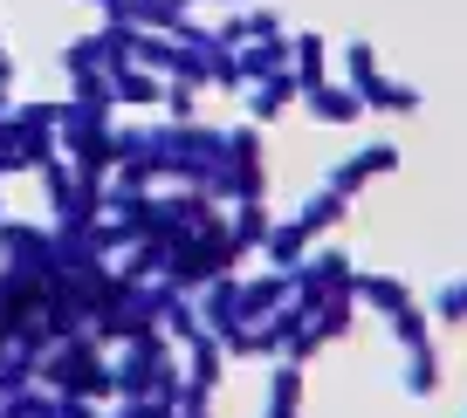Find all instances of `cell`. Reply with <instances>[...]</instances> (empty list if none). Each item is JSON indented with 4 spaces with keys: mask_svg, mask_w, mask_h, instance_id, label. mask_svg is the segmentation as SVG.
<instances>
[{
    "mask_svg": "<svg viewBox=\"0 0 467 418\" xmlns=\"http://www.w3.org/2000/svg\"><path fill=\"white\" fill-rule=\"evenodd\" d=\"M350 89L371 103V110H385V117H406V110H420V89L412 83H392V76L379 69V56H371V42H350Z\"/></svg>",
    "mask_w": 467,
    "mask_h": 418,
    "instance_id": "obj_1",
    "label": "cell"
},
{
    "mask_svg": "<svg viewBox=\"0 0 467 418\" xmlns=\"http://www.w3.org/2000/svg\"><path fill=\"white\" fill-rule=\"evenodd\" d=\"M227 186H234V199H262L268 192V165H262V138L254 130L227 138Z\"/></svg>",
    "mask_w": 467,
    "mask_h": 418,
    "instance_id": "obj_2",
    "label": "cell"
},
{
    "mask_svg": "<svg viewBox=\"0 0 467 418\" xmlns=\"http://www.w3.org/2000/svg\"><path fill=\"white\" fill-rule=\"evenodd\" d=\"M392 165H399V151H392V145H365V151H358V158H344V165H337V172L323 178V186H337V192H344V199H350V192L365 186V178L392 172Z\"/></svg>",
    "mask_w": 467,
    "mask_h": 418,
    "instance_id": "obj_3",
    "label": "cell"
},
{
    "mask_svg": "<svg viewBox=\"0 0 467 418\" xmlns=\"http://www.w3.org/2000/svg\"><path fill=\"white\" fill-rule=\"evenodd\" d=\"M296 97H303V83H296V76H289V69H268V76H262V83H254V89H248V110H254V117H262V124H275V117H282V110H289V103H296Z\"/></svg>",
    "mask_w": 467,
    "mask_h": 418,
    "instance_id": "obj_4",
    "label": "cell"
},
{
    "mask_svg": "<svg viewBox=\"0 0 467 418\" xmlns=\"http://www.w3.org/2000/svg\"><path fill=\"white\" fill-rule=\"evenodd\" d=\"M303 103L317 117H330V124H358V110H365V97L350 83H317V89H303Z\"/></svg>",
    "mask_w": 467,
    "mask_h": 418,
    "instance_id": "obj_5",
    "label": "cell"
},
{
    "mask_svg": "<svg viewBox=\"0 0 467 418\" xmlns=\"http://www.w3.org/2000/svg\"><path fill=\"white\" fill-rule=\"evenodd\" d=\"M350 302H371L379 316H399V309H412V295L392 274H358V281H350Z\"/></svg>",
    "mask_w": 467,
    "mask_h": 418,
    "instance_id": "obj_6",
    "label": "cell"
},
{
    "mask_svg": "<svg viewBox=\"0 0 467 418\" xmlns=\"http://www.w3.org/2000/svg\"><path fill=\"white\" fill-rule=\"evenodd\" d=\"M289 76H296L303 89L330 83V69H323V42H317V35H289Z\"/></svg>",
    "mask_w": 467,
    "mask_h": 418,
    "instance_id": "obj_7",
    "label": "cell"
},
{
    "mask_svg": "<svg viewBox=\"0 0 467 418\" xmlns=\"http://www.w3.org/2000/svg\"><path fill=\"white\" fill-rule=\"evenodd\" d=\"M296 404H303V371L275 363V377H268V418H296Z\"/></svg>",
    "mask_w": 467,
    "mask_h": 418,
    "instance_id": "obj_8",
    "label": "cell"
},
{
    "mask_svg": "<svg viewBox=\"0 0 467 418\" xmlns=\"http://www.w3.org/2000/svg\"><path fill=\"white\" fill-rule=\"evenodd\" d=\"M344 192H337V186H323V192H309V199H303V213H296V219H303V227L309 233H330L337 227V219H344Z\"/></svg>",
    "mask_w": 467,
    "mask_h": 418,
    "instance_id": "obj_9",
    "label": "cell"
},
{
    "mask_svg": "<svg viewBox=\"0 0 467 418\" xmlns=\"http://www.w3.org/2000/svg\"><path fill=\"white\" fill-rule=\"evenodd\" d=\"M399 384H406V398H433V391H440L433 343H426V350H406V377H399Z\"/></svg>",
    "mask_w": 467,
    "mask_h": 418,
    "instance_id": "obj_10",
    "label": "cell"
},
{
    "mask_svg": "<svg viewBox=\"0 0 467 418\" xmlns=\"http://www.w3.org/2000/svg\"><path fill=\"white\" fill-rule=\"evenodd\" d=\"M303 240H317V233H309L303 219H296V227H275V233H268V240H262V254L275 260V268H296V260H303Z\"/></svg>",
    "mask_w": 467,
    "mask_h": 418,
    "instance_id": "obj_11",
    "label": "cell"
},
{
    "mask_svg": "<svg viewBox=\"0 0 467 418\" xmlns=\"http://www.w3.org/2000/svg\"><path fill=\"white\" fill-rule=\"evenodd\" d=\"M227 42H241V48H254V42H282V28H275V15H234Z\"/></svg>",
    "mask_w": 467,
    "mask_h": 418,
    "instance_id": "obj_12",
    "label": "cell"
},
{
    "mask_svg": "<svg viewBox=\"0 0 467 418\" xmlns=\"http://www.w3.org/2000/svg\"><path fill=\"white\" fill-rule=\"evenodd\" d=\"M268 233H275V227H268L262 199H241V219H234V240H241V247H262Z\"/></svg>",
    "mask_w": 467,
    "mask_h": 418,
    "instance_id": "obj_13",
    "label": "cell"
},
{
    "mask_svg": "<svg viewBox=\"0 0 467 418\" xmlns=\"http://www.w3.org/2000/svg\"><path fill=\"white\" fill-rule=\"evenodd\" d=\"M433 316H440V322H467V274L433 295Z\"/></svg>",
    "mask_w": 467,
    "mask_h": 418,
    "instance_id": "obj_14",
    "label": "cell"
}]
</instances>
